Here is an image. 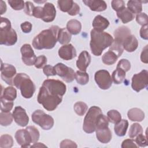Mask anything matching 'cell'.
Here are the masks:
<instances>
[{
    "instance_id": "46",
    "label": "cell",
    "mask_w": 148,
    "mask_h": 148,
    "mask_svg": "<svg viewBox=\"0 0 148 148\" xmlns=\"http://www.w3.org/2000/svg\"><path fill=\"white\" fill-rule=\"evenodd\" d=\"M135 142L138 146L146 147L147 146V137H146L142 134H140L136 136Z\"/></svg>"
},
{
    "instance_id": "18",
    "label": "cell",
    "mask_w": 148,
    "mask_h": 148,
    "mask_svg": "<svg viewBox=\"0 0 148 148\" xmlns=\"http://www.w3.org/2000/svg\"><path fill=\"white\" fill-rule=\"evenodd\" d=\"M59 57L65 60H71L76 56V51L72 44L64 45L58 50Z\"/></svg>"
},
{
    "instance_id": "24",
    "label": "cell",
    "mask_w": 148,
    "mask_h": 148,
    "mask_svg": "<svg viewBox=\"0 0 148 148\" xmlns=\"http://www.w3.org/2000/svg\"><path fill=\"white\" fill-rule=\"evenodd\" d=\"M138 46V42L135 36L130 35L125 38L123 43V47L128 52L134 51Z\"/></svg>"
},
{
    "instance_id": "56",
    "label": "cell",
    "mask_w": 148,
    "mask_h": 148,
    "mask_svg": "<svg viewBox=\"0 0 148 148\" xmlns=\"http://www.w3.org/2000/svg\"><path fill=\"white\" fill-rule=\"evenodd\" d=\"M6 11V5L5 2L1 1V14H3Z\"/></svg>"
},
{
    "instance_id": "8",
    "label": "cell",
    "mask_w": 148,
    "mask_h": 148,
    "mask_svg": "<svg viewBox=\"0 0 148 148\" xmlns=\"http://www.w3.org/2000/svg\"><path fill=\"white\" fill-rule=\"evenodd\" d=\"M42 86L51 94L62 97L66 90V85L61 81L54 79L45 80Z\"/></svg>"
},
{
    "instance_id": "35",
    "label": "cell",
    "mask_w": 148,
    "mask_h": 148,
    "mask_svg": "<svg viewBox=\"0 0 148 148\" xmlns=\"http://www.w3.org/2000/svg\"><path fill=\"white\" fill-rule=\"evenodd\" d=\"M13 145V138L8 135L4 134L0 138V147L1 148H10Z\"/></svg>"
},
{
    "instance_id": "27",
    "label": "cell",
    "mask_w": 148,
    "mask_h": 148,
    "mask_svg": "<svg viewBox=\"0 0 148 148\" xmlns=\"http://www.w3.org/2000/svg\"><path fill=\"white\" fill-rule=\"evenodd\" d=\"M128 127V122L127 120H121L119 123L115 124L114 130L116 134L119 136H123L125 135Z\"/></svg>"
},
{
    "instance_id": "14",
    "label": "cell",
    "mask_w": 148,
    "mask_h": 148,
    "mask_svg": "<svg viewBox=\"0 0 148 148\" xmlns=\"http://www.w3.org/2000/svg\"><path fill=\"white\" fill-rule=\"evenodd\" d=\"M22 55V61L28 66L34 65L36 57L32 50V47L29 44H24L20 49Z\"/></svg>"
},
{
    "instance_id": "54",
    "label": "cell",
    "mask_w": 148,
    "mask_h": 148,
    "mask_svg": "<svg viewBox=\"0 0 148 148\" xmlns=\"http://www.w3.org/2000/svg\"><path fill=\"white\" fill-rule=\"evenodd\" d=\"M42 13H43V8L41 6H37V7H35L32 16L36 18H41L42 17Z\"/></svg>"
},
{
    "instance_id": "45",
    "label": "cell",
    "mask_w": 148,
    "mask_h": 148,
    "mask_svg": "<svg viewBox=\"0 0 148 148\" xmlns=\"http://www.w3.org/2000/svg\"><path fill=\"white\" fill-rule=\"evenodd\" d=\"M136 21L139 25H141L142 26L147 25V15L145 13H140L136 15Z\"/></svg>"
},
{
    "instance_id": "36",
    "label": "cell",
    "mask_w": 148,
    "mask_h": 148,
    "mask_svg": "<svg viewBox=\"0 0 148 148\" xmlns=\"http://www.w3.org/2000/svg\"><path fill=\"white\" fill-rule=\"evenodd\" d=\"M77 83L80 85H85L89 81V76L87 73L83 71H77L75 78Z\"/></svg>"
},
{
    "instance_id": "11",
    "label": "cell",
    "mask_w": 148,
    "mask_h": 148,
    "mask_svg": "<svg viewBox=\"0 0 148 148\" xmlns=\"http://www.w3.org/2000/svg\"><path fill=\"white\" fill-rule=\"evenodd\" d=\"M54 67L56 75L60 76L66 82L70 83L75 79V73L71 68L67 66L62 63H58Z\"/></svg>"
},
{
    "instance_id": "55",
    "label": "cell",
    "mask_w": 148,
    "mask_h": 148,
    "mask_svg": "<svg viewBox=\"0 0 148 148\" xmlns=\"http://www.w3.org/2000/svg\"><path fill=\"white\" fill-rule=\"evenodd\" d=\"M140 36L143 39H145V40L148 39L147 25H143L141 27V28L140 29Z\"/></svg>"
},
{
    "instance_id": "34",
    "label": "cell",
    "mask_w": 148,
    "mask_h": 148,
    "mask_svg": "<svg viewBox=\"0 0 148 148\" xmlns=\"http://www.w3.org/2000/svg\"><path fill=\"white\" fill-rule=\"evenodd\" d=\"M13 114L9 112H1L0 113V124L2 126H8L13 121Z\"/></svg>"
},
{
    "instance_id": "29",
    "label": "cell",
    "mask_w": 148,
    "mask_h": 148,
    "mask_svg": "<svg viewBox=\"0 0 148 148\" xmlns=\"http://www.w3.org/2000/svg\"><path fill=\"white\" fill-rule=\"evenodd\" d=\"M16 97L17 91L12 86H9L5 88L1 94V98L10 101H13L16 99Z\"/></svg>"
},
{
    "instance_id": "39",
    "label": "cell",
    "mask_w": 148,
    "mask_h": 148,
    "mask_svg": "<svg viewBox=\"0 0 148 148\" xmlns=\"http://www.w3.org/2000/svg\"><path fill=\"white\" fill-rule=\"evenodd\" d=\"M74 110L75 113L79 116H83L86 111L87 110L88 106L87 105L83 102L79 101L75 103L73 106Z\"/></svg>"
},
{
    "instance_id": "53",
    "label": "cell",
    "mask_w": 148,
    "mask_h": 148,
    "mask_svg": "<svg viewBox=\"0 0 148 148\" xmlns=\"http://www.w3.org/2000/svg\"><path fill=\"white\" fill-rule=\"evenodd\" d=\"M147 45H146L143 49L141 54H140V60L143 63L145 64H147L148 62V58H147V51H148V49H147Z\"/></svg>"
},
{
    "instance_id": "17",
    "label": "cell",
    "mask_w": 148,
    "mask_h": 148,
    "mask_svg": "<svg viewBox=\"0 0 148 148\" xmlns=\"http://www.w3.org/2000/svg\"><path fill=\"white\" fill-rule=\"evenodd\" d=\"M114 40L113 43L123 46V43L127 37L131 34V30L129 28L125 26H121L117 28L114 32Z\"/></svg>"
},
{
    "instance_id": "20",
    "label": "cell",
    "mask_w": 148,
    "mask_h": 148,
    "mask_svg": "<svg viewBox=\"0 0 148 148\" xmlns=\"http://www.w3.org/2000/svg\"><path fill=\"white\" fill-rule=\"evenodd\" d=\"M91 62V56L87 51H83L79 54L76 61L77 68L81 71L86 72Z\"/></svg>"
},
{
    "instance_id": "58",
    "label": "cell",
    "mask_w": 148,
    "mask_h": 148,
    "mask_svg": "<svg viewBox=\"0 0 148 148\" xmlns=\"http://www.w3.org/2000/svg\"><path fill=\"white\" fill-rule=\"evenodd\" d=\"M34 2H36V3H43V2H46V1H35Z\"/></svg>"
},
{
    "instance_id": "51",
    "label": "cell",
    "mask_w": 148,
    "mask_h": 148,
    "mask_svg": "<svg viewBox=\"0 0 148 148\" xmlns=\"http://www.w3.org/2000/svg\"><path fill=\"white\" fill-rule=\"evenodd\" d=\"M60 146V147H62V148H64V147L76 148L77 147V146L75 142H74L71 140H68V139H65V140H62L61 142Z\"/></svg>"
},
{
    "instance_id": "43",
    "label": "cell",
    "mask_w": 148,
    "mask_h": 148,
    "mask_svg": "<svg viewBox=\"0 0 148 148\" xmlns=\"http://www.w3.org/2000/svg\"><path fill=\"white\" fill-rule=\"evenodd\" d=\"M116 68L121 69L124 72L128 71L131 68V64L127 59H121L119 61L117 65Z\"/></svg>"
},
{
    "instance_id": "25",
    "label": "cell",
    "mask_w": 148,
    "mask_h": 148,
    "mask_svg": "<svg viewBox=\"0 0 148 148\" xmlns=\"http://www.w3.org/2000/svg\"><path fill=\"white\" fill-rule=\"evenodd\" d=\"M128 119L132 121H142L145 119L144 112L139 108H132L128 111Z\"/></svg>"
},
{
    "instance_id": "7",
    "label": "cell",
    "mask_w": 148,
    "mask_h": 148,
    "mask_svg": "<svg viewBox=\"0 0 148 148\" xmlns=\"http://www.w3.org/2000/svg\"><path fill=\"white\" fill-rule=\"evenodd\" d=\"M32 120L45 130H49L54 125L53 118L40 109L36 110L32 114Z\"/></svg>"
},
{
    "instance_id": "49",
    "label": "cell",
    "mask_w": 148,
    "mask_h": 148,
    "mask_svg": "<svg viewBox=\"0 0 148 148\" xmlns=\"http://www.w3.org/2000/svg\"><path fill=\"white\" fill-rule=\"evenodd\" d=\"M139 146L135 143L133 139H127L124 140L121 144L122 148H130V147H135L138 148Z\"/></svg>"
},
{
    "instance_id": "31",
    "label": "cell",
    "mask_w": 148,
    "mask_h": 148,
    "mask_svg": "<svg viewBox=\"0 0 148 148\" xmlns=\"http://www.w3.org/2000/svg\"><path fill=\"white\" fill-rule=\"evenodd\" d=\"M117 56L112 51L108 50L102 56V60L103 63L108 65H111L114 64L118 59Z\"/></svg>"
},
{
    "instance_id": "48",
    "label": "cell",
    "mask_w": 148,
    "mask_h": 148,
    "mask_svg": "<svg viewBox=\"0 0 148 148\" xmlns=\"http://www.w3.org/2000/svg\"><path fill=\"white\" fill-rule=\"evenodd\" d=\"M43 73L47 77L50 76H54L56 75V72L55 71L54 67L50 65H46L43 67Z\"/></svg>"
},
{
    "instance_id": "22",
    "label": "cell",
    "mask_w": 148,
    "mask_h": 148,
    "mask_svg": "<svg viewBox=\"0 0 148 148\" xmlns=\"http://www.w3.org/2000/svg\"><path fill=\"white\" fill-rule=\"evenodd\" d=\"M96 136L97 139L102 143L109 142L112 139V132L108 127L97 129Z\"/></svg>"
},
{
    "instance_id": "50",
    "label": "cell",
    "mask_w": 148,
    "mask_h": 148,
    "mask_svg": "<svg viewBox=\"0 0 148 148\" xmlns=\"http://www.w3.org/2000/svg\"><path fill=\"white\" fill-rule=\"evenodd\" d=\"M34 8H35V6L32 2H31L29 1L25 2L24 12L27 15L31 16H32Z\"/></svg>"
},
{
    "instance_id": "1",
    "label": "cell",
    "mask_w": 148,
    "mask_h": 148,
    "mask_svg": "<svg viewBox=\"0 0 148 148\" xmlns=\"http://www.w3.org/2000/svg\"><path fill=\"white\" fill-rule=\"evenodd\" d=\"M60 28L53 25L49 29L41 31L32 40V46L37 50L51 49L54 47L57 40Z\"/></svg>"
},
{
    "instance_id": "30",
    "label": "cell",
    "mask_w": 148,
    "mask_h": 148,
    "mask_svg": "<svg viewBox=\"0 0 148 148\" xmlns=\"http://www.w3.org/2000/svg\"><path fill=\"white\" fill-rule=\"evenodd\" d=\"M71 39V34L66 28H60L58 35V41L61 45H67Z\"/></svg>"
},
{
    "instance_id": "21",
    "label": "cell",
    "mask_w": 148,
    "mask_h": 148,
    "mask_svg": "<svg viewBox=\"0 0 148 148\" xmlns=\"http://www.w3.org/2000/svg\"><path fill=\"white\" fill-rule=\"evenodd\" d=\"M83 2L92 11L102 12L106 9L107 5L104 1L101 0H84Z\"/></svg>"
},
{
    "instance_id": "37",
    "label": "cell",
    "mask_w": 148,
    "mask_h": 148,
    "mask_svg": "<svg viewBox=\"0 0 148 148\" xmlns=\"http://www.w3.org/2000/svg\"><path fill=\"white\" fill-rule=\"evenodd\" d=\"M107 118L110 123L116 124L121 120V116L117 110H110L107 113Z\"/></svg>"
},
{
    "instance_id": "47",
    "label": "cell",
    "mask_w": 148,
    "mask_h": 148,
    "mask_svg": "<svg viewBox=\"0 0 148 148\" xmlns=\"http://www.w3.org/2000/svg\"><path fill=\"white\" fill-rule=\"evenodd\" d=\"M112 7L114 10L116 11L117 12L122 10L125 7V3L122 0H114L112 1L111 2Z\"/></svg>"
},
{
    "instance_id": "9",
    "label": "cell",
    "mask_w": 148,
    "mask_h": 148,
    "mask_svg": "<svg viewBox=\"0 0 148 148\" xmlns=\"http://www.w3.org/2000/svg\"><path fill=\"white\" fill-rule=\"evenodd\" d=\"M148 72L147 70H142L139 73L135 74L132 78L131 87L132 89L139 92L147 86Z\"/></svg>"
},
{
    "instance_id": "13",
    "label": "cell",
    "mask_w": 148,
    "mask_h": 148,
    "mask_svg": "<svg viewBox=\"0 0 148 148\" xmlns=\"http://www.w3.org/2000/svg\"><path fill=\"white\" fill-rule=\"evenodd\" d=\"M57 3L61 11L67 12L71 16H76L80 12L79 6L72 0H59Z\"/></svg>"
},
{
    "instance_id": "44",
    "label": "cell",
    "mask_w": 148,
    "mask_h": 148,
    "mask_svg": "<svg viewBox=\"0 0 148 148\" xmlns=\"http://www.w3.org/2000/svg\"><path fill=\"white\" fill-rule=\"evenodd\" d=\"M47 60L46 56L43 55L39 56L36 57L34 65L36 68H42L44 67L45 65H46L47 61Z\"/></svg>"
},
{
    "instance_id": "15",
    "label": "cell",
    "mask_w": 148,
    "mask_h": 148,
    "mask_svg": "<svg viewBox=\"0 0 148 148\" xmlns=\"http://www.w3.org/2000/svg\"><path fill=\"white\" fill-rule=\"evenodd\" d=\"M13 116L14 121L21 127H25L29 122V117L25 110L20 106H16L13 112Z\"/></svg>"
},
{
    "instance_id": "26",
    "label": "cell",
    "mask_w": 148,
    "mask_h": 148,
    "mask_svg": "<svg viewBox=\"0 0 148 148\" xmlns=\"http://www.w3.org/2000/svg\"><path fill=\"white\" fill-rule=\"evenodd\" d=\"M66 29L71 34L77 35L81 31L82 24L79 21L72 19L68 21L66 24Z\"/></svg>"
},
{
    "instance_id": "33",
    "label": "cell",
    "mask_w": 148,
    "mask_h": 148,
    "mask_svg": "<svg viewBox=\"0 0 148 148\" xmlns=\"http://www.w3.org/2000/svg\"><path fill=\"white\" fill-rule=\"evenodd\" d=\"M125 78V72L121 69L116 68L112 73V79L115 84L121 83Z\"/></svg>"
},
{
    "instance_id": "16",
    "label": "cell",
    "mask_w": 148,
    "mask_h": 148,
    "mask_svg": "<svg viewBox=\"0 0 148 148\" xmlns=\"http://www.w3.org/2000/svg\"><path fill=\"white\" fill-rule=\"evenodd\" d=\"M15 139L21 147H30V144L32 143L31 136L26 128L17 131L15 134Z\"/></svg>"
},
{
    "instance_id": "19",
    "label": "cell",
    "mask_w": 148,
    "mask_h": 148,
    "mask_svg": "<svg viewBox=\"0 0 148 148\" xmlns=\"http://www.w3.org/2000/svg\"><path fill=\"white\" fill-rule=\"evenodd\" d=\"M56 16V10L54 5L46 2L43 8V13L41 19L46 23L53 21Z\"/></svg>"
},
{
    "instance_id": "42",
    "label": "cell",
    "mask_w": 148,
    "mask_h": 148,
    "mask_svg": "<svg viewBox=\"0 0 148 148\" xmlns=\"http://www.w3.org/2000/svg\"><path fill=\"white\" fill-rule=\"evenodd\" d=\"M8 2L10 6L15 10H21L24 8L25 3L23 1L9 0Z\"/></svg>"
},
{
    "instance_id": "57",
    "label": "cell",
    "mask_w": 148,
    "mask_h": 148,
    "mask_svg": "<svg viewBox=\"0 0 148 148\" xmlns=\"http://www.w3.org/2000/svg\"><path fill=\"white\" fill-rule=\"evenodd\" d=\"M31 147H46L47 146L46 145H45L43 143H39V142H35L34 143L33 145L30 146Z\"/></svg>"
},
{
    "instance_id": "52",
    "label": "cell",
    "mask_w": 148,
    "mask_h": 148,
    "mask_svg": "<svg viewBox=\"0 0 148 148\" xmlns=\"http://www.w3.org/2000/svg\"><path fill=\"white\" fill-rule=\"evenodd\" d=\"M20 27L22 31L24 33H29L32 30V24L29 21H25L23 23Z\"/></svg>"
},
{
    "instance_id": "38",
    "label": "cell",
    "mask_w": 148,
    "mask_h": 148,
    "mask_svg": "<svg viewBox=\"0 0 148 148\" xmlns=\"http://www.w3.org/2000/svg\"><path fill=\"white\" fill-rule=\"evenodd\" d=\"M143 129L142 126L139 123H134L132 124L128 132V135L130 138H133L136 137L140 134H142Z\"/></svg>"
},
{
    "instance_id": "3",
    "label": "cell",
    "mask_w": 148,
    "mask_h": 148,
    "mask_svg": "<svg viewBox=\"0 0 148 148\" xmlns=\"http://www.w3.org/2000/svg\"><path fill=\"white\" fill-rule=\"evenodd\" d=\"M13 84L21 91L22 96L25 98H31L35 91V86L30 77L25 73H17L13 79Z\"/></svg>"
},
{
    "instance_id": "4",
    "label": "cell",
    "mask_w": 148,
    "mask_h": 148,
    "mask_svg": "<svg viewBox=\"0 0 148 148\" xmlns=\"http://www.w3.org/2000/svg\"><path fill=\"white\" fill-rule=\"evenodd\" d=\"M17 40V35L12 28L11 23L7 18L1 17L0 23V44L6 46L14 45Z\"/></svg>"
},
{
    "instance_id": "10",
    "label": "cell",
    "mask_w": 148,
    "mask_h": 148,
    "mask_svg": "<svg viewBox=\"0 0 148 148\" xmlns=\"http://www.w3.org/2000/svg\"><path fill=\"white\" fill-rule=\"evenodd\" d=\"M94 78L97 85L102 90L109 88L112 84V79L109 72L106 70L101 69L97 71Z\"/></svg>"
},
{
    "instance_id": "12",
    "label": "cell",
    "mask_w": 148,
    "mask_h": 148,
    "mask_svg": "<svg viewBox=\"0 0 148 148\" xmlns=\"http://www.w3.org/2000/svg\"><path fill=\"white\" fill-rule=\"evenodd\" d=\"M1 78L9 85L13 84V77L16 74L15 67L9 64H3L1 61Z\"/></svg>"
},
{
    "instance_id": "40",
    "label": "cell",
    "mask_w": 148,
    "mask_h": 148,
    "mask_svg": "<svg viewBox=\"0 0 148 148\" xmlns=\"http://www.w3.org/2000/svg\"><path fill=\"white\" fill-rule=\"evenodd\" d=\"M13 102L1 98V112H9L13 108Z\"/></svg>"
},
{
    "instance_id": "6",
    "label": "cell",
    "mask_w": 148,
    "mask_h": 148,
    "mask_svg": "<svg viewBox=\"0 0 148 148\" xmlns=\"http://www.w3.org/2000/svg\"><path fill=\"white\" fill-rule=\"evenodd\" d=\"M102 114V110L98 106H93L88 109L83 125V129L85 132L91 134L95 131L98 119Z\"/></svg>"
},
{
    "instance_id": "32",
    "label": "cell",
    "mask_w": 148,
    "mask_h": 148,
    "mask_svg": "<svg viewBox=\"0 0 148 148\" xmlns=\"http://www.w3.org/2000/svg\"><path fill=\"white\" fill-rule=\"evenodd\" d=\"M127 9L133 14H139L142 10V1H129L127 3Z\"/></svg>"
},
{
    "instance_id": "23",
    "label": "cell",
    "mask_w": 148,
    "mask_h": 148,
    "mask_svg": "<svg viewBox=\"0 0 148 148\" xmlns=\"http://www.w3.org/2000/svg\"><path fill=\"white\" fill-rule=\"evenodd\" d=\"M92 25L94 29L98 31H103L108 27L109 22L104 17L101 15H97L95 17Z\"/></svg>"
},
{
    "instance_id": "2",
    "label": "cell",
    "mask_w": 148,
    "mask_h": 148,
    "mask_svg": "<svg viewBox=\"0 0 148 148\" xmlns=\"http://www.w3.org/2000/svg\"><path fill=\"white\" fill-rule=\"evenodd\" d=\"M113 42V38L109 34L103 31H98L94 29L91 31L90 46L94 55L101 56L103 50L110 46Z\"/></svg>"
},
{
    "instance_id": "41",
    "label": "cell",
    "mask_w": 148,
    "mask_h": 148,
    "mask_svg": "<svg viewBox=\"0 0 148 148\" xmlns=\"http://www.w3.org/2000/svg\"><path fill=\"white\" fill-rule=\"evenodd\" d=\"M26 129L28 130L31 136L32 142L33 143L37 142L39 138V132L37 128L34 126H28L26 128Z\"/></svg>"
},
{
    "instance_id": "5",
    "label": "cell",
    "mask_w": 148,
    "mask_h": 148,
    "mask_svg": "<svg viewBox=\"0 0 148 148\" xmlns=\"http://www.w3.org/2000/svg\"><path fill=\"white\" fill-rule=\"evenodd\" d=\"M37 100L38 103L42 104L45 109L48 111H53L62 102V97L56 96L50 94L42 86L39 90Z\"/></svg>"
},
{
    "instance_id": "28",
    "label": "cell",
    "mask_w": 148,
    "mask_h": 148,
    "mask_svg": "<svg viewBox=\"0 0 148 148\" xmlns=\"http://www.w3.org/2000/svg\"><path fill=\"white\" fill-rule=\"evenodd\" d=\"M117 16L124 24L132 21L134 18V14L126 8L117 12Z\"/></svg>"
}]
</instances>
